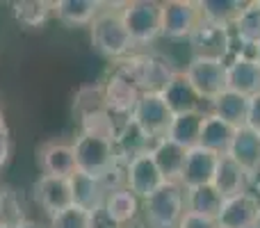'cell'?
<instances>
[{"label": "cell", "instance_id": "1", "mask_svg": "<svg viewBox=\"0 0 260 228\" xmlns=\"http://www.w3.org/2000/svg\"><path fill=\"white\" fill-rule=\"evenodd\" d=\"M91 44L105 57H128L133 48L126 25L121 18V9H101L99 16L91 21Z\"/></svg>", "mask_w": 260, "mask_h": 228}, {"label": "cell", "instance_id": "2", "mask_svg": "<svg viewBox=\"0 0 260 228\" xmlns=\"http://www.w3.org/2000/svg\"><path fill=\"white\" fill-rule=\"evenodd\" d=\"M73 153H76V169L91 178H101L117 162L114 142L94 133L78 135V139L73 142Z\"/></svg>", "mask_w": 260, "mask_h": 228}, {"label": "cell", "instance_id": "3", "mask_svg": "<svg viewBox=\"0 0 260 228\" xmlns=\"http://www.w3.org/2000/svg\"><path fill=\"white\" fill-rule=\"evenodd\" d=\"M185 210V189L180 183H165L157 192L144 199V212L153 228H176Z\"/></svg>", "mask_w": 260, "mask_h": 228}, {"label": "cell", "instance_id": "4", "mask_svg": "<svg viewBox=\"0 0 260 228\" xmlns=\"http://www.w3.org/2000/svg\"><path fill=\"white\" fill-rule=\"evenodd\" d=\"M117 71L130 78L139 87L142 94L144 91L160 94L165 89V85L169 82V78L176 73L160 57H153V55H128V57L121 59Z\"/></svg>", "mask_w": 260, "mask_h": 228}, {"label": "cell", "instance_id": "5", "mask_svg": "<svg viewBox=\"0 0 260 228\" xmlns=\"http://www.w3.org/2000/svg\"><path fill=\"white\" fill-rule=\"evenodd\" d=\"M121 18L133 44H148L160 37L162 3L155 0H133L121 9Z\"/></svg>", "mask_w": 260, "mask_h": 228}, {"label": "cell", "instance_id": "6", "mask_svg": "<svg viewBox=\"0 0 260 228\" xmlns=\"http://www.w3.org/2000/svg\"><path fill=\"white\" fill-rule=\"evenodd\" d=\"M226 89L247 99L260 94V62L256 59L253 46H247L240 55H233L226 62Z\"/></svg>", "mask_w": 260, "mask_h": 228}, {"label": "cell", "instance_id": "7", "mask_svg": "<svg viewBox=\"0 0 260 228\" xmlns=\"http://www.w3.org/2000/svg\"><path fill=\"white\" fill-rule=\"evenodd\" d=\"M130 119H133L153 142H157V139L167 137V130H169L174 114L167 108V103L162 101L160 94H155V91H144V94L139 96Z\"/></svg>", "mask_w": 260, "mask_h": 228}, {"label": "cell", "instance_id": "8", "mask_svg": "<svg viewBox=\"0 0 260 228\" xmlns=\"http://www.w3.org/2000/svg\"><path fill=\"white\" fill-rule=\"evenodd\" d=\"M185 76L203 101L212 103L221 91H226V62L192 57L185 69Z\"/></svg>", "mask_w": 260, "mask_h": 228}, {"label": "cell", "instance_id": "9", "mask_svg": "<svg viewBox=\"0 0 260 228\" xmlns=\"http://www.w3.org/2000/svg\"><path fill=\"white\" fill-rule=\"evenodd\" d=\"M199 23H201L199 3H189V0H167V3H162L160 35L167 39L189 37L197 30Z\"/></svg>", "mask_w": 260, "mask_h": 228}, {"label": "cell", "instance_id": "10", "mask_svg": "<svg viewBox=\"0 0 260 228\" xmlns=\"http://www.w3.org/2000/svg\"><path fill=\"white\" fill-rule=\"evenodd\" d=\"M189 44H192V57L229 62V55H231L229 27L215 25V23H208L201 18L197 30L189 35Z\"/></svg>", "mask_w": 260, "mask_h": 228}, {"label": "cell", "instance_id": "11", "mask_svg": "<svg viewBox=\"0 0 260 228\" xmlns=\"http://www.w3.org/2000/svg\"><path fill=\"white\" fill-rule=\"evenodd\" d=\"M260 212V199L251 192H242L238 197L224 199L221 210L217 215L219 228H256Z\"/></svg>", "mask_w": 260, "mask_h": 228}, {"label": "cell", "instance_id": "12", "mask_svg": "<svg viewBox=\"0 0 260 228\" xmlns=\"http://www.w3.org/2000/svg\"><path fill=\"white\" fill-rule=\"evenodd\" d=\"M165 185V178L157 171L155 162H153L151 153H144V155L135 157L126 165V187L135 194L137 199H148L153 192Z\"/></svg>", "mask_w": 260, "mask_h": 228}, {"label": "cell", "instance_id": "13", "mask_svg": "<svg viewBox=\"0 0 260 228\" xmlns=\"http://www.w3.org/2000/svg\"><path fill=\"white\" fill-rule=\"evenodd\" d=\"M219 155L203 146H194L187 151L185 155V167L180 174V187L183 189H192V187H201V185H210L215 178V169Z\"/></svg>", "mask_w": 260, "mask_h": 228}, {"label": "cell", "instance_id": "14", "mask_svg": "<svg viewBox=\"0 0 260 228\" xmlns=\"http://www.w3.org/2000/svg\"><path fill=\"white\" fill-rule=\"evenodd\" d=\"M103 96H105V108H108L110 114L128 119V116L133 114L142 91H139V87L135 85L130 78L114 71L112 78L103 85Z\"/></svg>", "mask_w": 260, "mask_h": 228}, {"label": "cell", "instance_id": "15", "mask_svg": "<svg viewBox=\"0 0 260 228\" xmlns=\"http://www.w3.org/2000/svg\"><path fill=\"white\" fill-rule=\"evenodd\" d=\"M35 201L55 217L57 212L67 210L73 206V194H71V183L69 178H59V176H39L35 183Z\"/></svg>", "mask_w": 260, "mask_h": 228}, {"label": "cell", "instance_id": "16", "mask_svg": "<svg viewBox=\"0 0 260 228\" xmlns=\"http://www.w3.org/2000/svg\"><path fill=\"white\" fill-rule=\"evenodd\" d=\"M37 162H39L44 176H59L71 178L76 174V153L73 144L64 142H46L37 148Z\"/></svg>", "mask_w": 260, "mask_h": 228}, {"label": "cell", "instance_id": "17", "mask_svg": "<svg viewBox=\"0 0 260 228\" xmlns=\"http://www.w3.org/2000/svg\"><path fill=\"white\" fill-rule=\"evenodd\" d=\"M160 96L174 116L187 112H203V99L197 94V89L192 87V82L187 80L185 73H174L169 78V82L165 85V89L160 91Z\"/></svg>", "mask_w": 260, "mask_h": 228}, {"label": "cell", "instance_id": "18", "mask_svg": "<svg viewBox=\"0 0 260 228\" xmlns=\"http://www.w3.org/2000/svg\"><path fill=\"white\" fill-rule=\"evenodd\" d=\"M112 142H114L117 160L126 162V165L130 160H135V157L144 155V153H151L153 144H155L133 119H126L121 125H119V130H117Z\"/></svg>", "mask_w": 260, "mask_h": 228}, {"label": "cell", "instance_id": "19", "mask_svg": "<svg viewBox=\"0 0 260 228\" xmlns=\"http://www.w3.org/2000/svg\"><path fill=\"white\" fill-rule=\"evenodd\" d=\"M185 155H187V151L167 137L157 139L151 148V157L155 162L157 171L162 174V178H165V183H178L180 180V174H183L185 167Z\"/></svg>", "mask_w": 260, "mask_h": 228}, {"label": "cell", "instance_id": "20", "mask_svg": "<svg viewBox=\"0 0 260 228\" xmlns=\"http://www.w3.org/2000/svg\"><path fill=\"white\" fill-rule=\"evenodd\" d=\"M226 155H229L233 162H238L247 174H251V171L260 165V133L247 128V125L235 128L233 142H231Z\"/></svg>", "mask_w": 260, "mask_h": 228}, {"label": "cell", "instance_id": "21", "mask_svg": "<svg viewBox=\"0 0 260 228\" xmlns=\"http://www.w3.org/2000/svg\"><path fill=\"white\" fill-rule=\"evenodd\" d=\"M212 185H215V189L224 199L238 197V194H242L249 189V174L238 165V162L231 160L229 155H219Z\"/></svg>", "mask_w": 260, "mask_h": 228}, {"label": "cell", "instance_id": "22", "mask_svg": "<svg viewBox=\"0 0 260 228\" xmlns=\"http://www.w3.org/2000/svg\"><path fill=\"white\" fill-rule=\"evenodd\" d=\"M235 128L226 121H221L219 116H215L212 112L206 114L201 125V137H199V146L208 148V151L217 153V155H226L231 142H233Z\"/></svg>", "mask_w": 260, "mask_h": 228}, {"label": "cell", "instance_id": "23", "mask_svg": "<svg viewBox=\"0 0 260 228\" xmlns=\"http://www.w3.org/2000/svg\"><path fill=\"white\" fill-rule=\"evenodd\" d=\"M208 112H187V114H176L171 119V125L167 130V139L174 144L183 146L185 151L199 146V137H201V125Z\"/></svg>", "mask_w": 260, "mask_h": 228}, {"label": "cell", "instance_id": "24", "mask_svg": "<svg viewBox=\"0 0 260 228\" xmlns=\"http://www.w3.org/2000/svg\"><path fill=\"white\" fill-rule=\"evenodd\" d=\"M103 5L99 0H57L53 3V14L64 25H91Z\"/></svg>", "mask_w": 260, "mask_h": 228}, {"label": "cell", "instance_id": "25", "mask_svg": "<svg viewBox=\"0 0 260 228\" xmlns=\"http://www.w3.org/2000/svg\"><path fill=\"white\" fill-rule=\"evenodd\" d=\"M69 183H71L73 206L91 212V210H96V208H101L105 203V189L101 187L99 178H91V176L76 171V174L69 178Z\"/></svg>", "mask_w": 260, "mask_h": 228}, {"label": "cell", "instance_id": "26", "mask_svg": "<svg viewBox=\"0 0 260 228\" xmlns=\"http://www.w3.org/2000/svg\"><path fill=\"white\" fill-rule=\"evenodd\" d=\"M247 110H249V99L242 94H235L231 89L221 91L210 103V112L219 116L221 121H226V123H231L233 128L247 125Z\"/></svg>", "mask_w": 260, "mask_h": 228}, {"label": "cell", "instance_id": "27", "mask_svg": "<svg viewBox=\"0 0 260 228\" xmlns=\"http://www.w3.org/2000/svg\"><path fill=\"white\" fill-rule=\"evenodd\" d=\"M247 3L244 0H203L199 3L201 18L221 27H233L235 21L242 16Z\"/></svg>", "mask_w": 260, "mask_h": 228}, {"label": "cell", "instance_id": "28", "mask_svg": "<svg viewBox=\"0 0 260 228\" xmlns=\"http://www.w3.org/2000/svg\"><path fill=\"white\" fill-rule=\"evenodd\" d=\"M221 203H224V197L217 192L212 183L185 189V208H187V212H194V215L217 219V215L221 210Z\"/></svg>", "mask_w": 260, "mask_h": 228}, {"label": "cell", "instance_id": "29", "mask_svg": "<svg viewBox=\"0 0 260 228\" xmlns=\"http://www.w3.org/2000/svg\"><path fill=\"white\" fill-rule=\"evenodd\" d=\"M139 201H142V199L135 197L128 187H123V189H117V192H110L108 197H105L103 208L108 210V215L112 217L119 226H128L130 221L137 217Z\"/></svg>", "mask_w": 260, "mask_h": 228}, {"label": "cell", "instance_id": "30", "mask_svg": "<svg viewBox=\"0 0 260 228\" xmlns=\"http://www.w3.org/2000/svg\"><path fill=\"white\" fill-rule=\"evenodd\" d=\"M12 12L16 23H21L23 27H41L48 16L53 14V3H46V0H16L12 3Z\"/></svg>", "mask_w": 260, "mask_h": 228}, {"label": "cell", "instance_id": "31", "mask_svg": "<svg viewBox=\"0 0 260 228\" xmlns=\"http://www.w3.org/2000/svg\"><path fill=\"white\" fill-rule=\"evenodd\" d=\"M23 221H27V217H25V208H23L21 197H18L16 189L3 185L0 187V226L16 228Z\"/></svg>", "mask_w": 260, "mask_h": 228}, {"label": "cell", "instance_id": "32", "mask_svg": "<svg viewBox=\"0 0 260 228\" xmlns=\"http://www.w3.org/2000/svg\"><path fill=\"white\" fill-rule=\"evenodd\" d=\"M235 35L247 46H256L260 41V0L247 3L242 16L235 21Z\"/></svg>", "mask_w": 260, "mask_h": 228}, {"label": "cell", "instance_id": "33", "mask_svg": "<svg viewBox=\"0 0 260 228\" xmlns=\"http://www.w3.org/2000/svg\"><path fill=\"white\" fill-rule=\"evenodd\" d=\"M76 108L78 116H80V123L87 119H94V116L108 112L105 108V96H103V87H82L76 96Z\"/></svg>", "mask_w": 260, "mask_h": 228}, {"label": "cell", "instance_id": "34", "mask_svg": "<svg viewBox=\"0 0 260 228\" xmlns=\"http://www.w3.org/2000/svg\"><path fill=\"white\" fill-rule=\"evenodd\" d=\"M50 228H89V212L78 206H71L50 217Z\"/></svg>", "mask_w": 260, "mask_h": 228}, {"label": "cell", "instance_id": "35", "mask_svg": "<svg viewBox=\"0 0 260 228\" xmlns=\"http://www.w3.org/2000/svg\"><path fill=\"white\" fill-rule=\"evenodd\" d=\"M176 228H219V226H217V219H210V217H203V215H194V212L185 210V215L180 217Z\"/></svg>", "mask_w": 260, "mask_h": 228}, {"label": "cell", "instance_id": "36", "mask_svg": "<svg viewBox=\"0 0 260 228\" xmlns=\"http://www.w3.org/2000/svg\"><path fill=\"white\" fill-rule=\"evenodd\" d=\"M89 228H123V226H119L117 221L108 215V210L101 206L89 212Z\"/></svg>", "mask_w": 260, "mask_h": 228}, {"label": "cell", "instance_id": "37", "mask_svg": "<svg viewBox=\"0 0 260 228\" xmlns=\"http://www.w3.org/2000/svg\"><path fill=\"white\" fill-rule=\"evenodd\" d=\"M247 128L260 133V94L249 99V110H247Z\"/></svg>", "mask_w": 260, "mask_h": 228}, {"label": "cell", "instance_id": "38", "mask_svg": "<svg viewBox=\"0 0 260 228\" xmlns=\"http://www.w3.org/2000/svg\"><path fill=\"white\" fill-rule=\"evenodd\" d=\"M9 153H12V139H9L7 125H0V169L7 165Z\"/></svg>", "mask_w": 260, "mask_h": 228}, {"label": "cell", "instance_id": "39", "mask_svg": "<svg viewBox=\"0 0 260 228\" xmlns=\"http://www.w3.org/2000/svg\"><path fill=\"white\" fill-rule=\"evenodd\" d=\"M247 192L256 194V197L260 199V165L251 171V174H249V189H247Z\"/></svg>", "mask_w": 260, "mask_h": 228}, {"label": "cell", "instance_id": "40", "mask_svg": "<svg viewBox=\"0 0 260 228\" xmlns=\"http://www.w3.org/2000/svg\"><path fill=\"white\" fill-rule=\"evenodd\" d=\"M16 228H39V226H37L35 221H30V219H27V221H23V224H21V226H16Z\"/></svg>", "mask_w": 260, "mask_h": 228}, {"label": "cell", "instance_id": "41", "mask_svg": "<svg viewBox=\"0 0 260 228\" xmlns=\"http://www.w3.org/2000/svg\"><path fill=\"white\" fill-rule=\"evenodd\" d=\"M0 125H7V123H5V112H3V103H0Z\"/></svg>", "mask_w": 260, "mask_h": 228}, {"label": "cell", "instance_id": "42", "mask_svg": "<svg viewBox=\"0 0 260 228\" xmlns=\"http://www.w3.org/2000/svg\"><path fill=\"white\" fill-rule=\"evenodd\" d=\"M253 48H256V59H258V62H260V41H258V44H256V46H253Z\"/></svg>", "mask_w": 260, "mask_h": 228}, {"label": "cell", "instance_id": "43", "mask_svg": "<svg viewBox=\"0 0 260 228\" xmlns=\"http://www.w3.org/2000/svg\"><path fill=\"white\" fill-rule=\"evenodd\" d=\"M256 228H260V212H258V219H256Z\"/></svg>", "mask_w": 260, "mask_h": 228}, {"label": "cell", "instance_id": "44", "mask_svg": "<svg viewBox=\"0 0 260 228\" xmlns=\"http://www.w3.org/2000/svg\"><path fill=\"white\" fill-rule=\"evenodd\" d=\"M0 228H5V226H0Z\"/></svg>", "mask_w": 260, "mask_h": 228}]
</instances>
